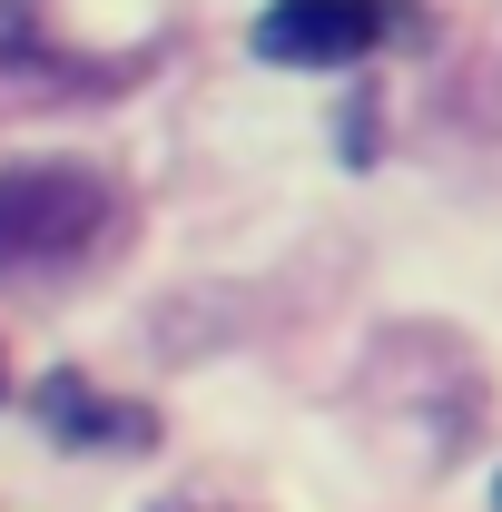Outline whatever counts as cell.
<instances>
[{"instance_id": "1", "label": "cell", "mask_w": 502, "mask_h": 512, "mask_svg": "<svg viewBox=\"0 0 502 512\" xmlns=\"http://www.w3.org/2000/svg\"><path fill=\"white\" fill-rule=\"evenodd\" d=\"M119 188L79 158H20L0 168V276H69L109 247Z\"/></svg>"}, {"instance_id": "2", "label": "cell", "mask_w": 502, "mask_h": 512, "mask_svg": "<svg viewBox=\"0 0 502 512\" xmlns=\"http://www.w3.org/2000/svg\"><path fill=\"white\" fill-rule=\"evenodd\" d=\"M394 0H266L247 20V50L266 69H355L394 40Z\"/></svg>"}, {"instance_id": "3", "label": "cell", "mask_w": 502, "mask_h": 512, "mask_svg": "<svg viewBox=\"0 0 502 512\" xmlns=\"http://www.w3.org/2000/svg\"><path fill=\"white\" fill-rule=\"evenodd\" d=\"M30 404H40V424H50L60 444H148V414L109 404L99 384H79V375H50Z\"/></svg>"}, {"instance_id": "4", "label": "cell", "mask_w": 502, "mask_h": 512, "mask_svg": "<svg viewBox=\"0 0 502 512\" xmlns=\"http://www.w3.org/2000/svg\"><path fill=\"white\" fill-rule=\"evenodd\" d=\"M0 394H10V384H0Z\"/></svg>"}, {"instance_id": "5", "label": "cell", "mask_w": 502, "mask_h": 512, "mask_svg": "<svg viewBox=\"0 0 502 512\" xmlns=\"http://www.w3.org/2000/svg\"><path fill=\"white\" fill-rule=\"evenodd\" d=\"M493 503H502V493H493Z\"/></svg>"}]
</instances>
